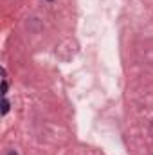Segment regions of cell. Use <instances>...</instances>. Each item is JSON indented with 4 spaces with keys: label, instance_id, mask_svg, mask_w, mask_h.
<instances>
[{
    "label": "cell",
    "instance_id": "1",
    "mask_svg": "<svg viewBox=\"0 0 153 155\" xmlns=\"http://www.w3.org/2000/svg\"><path fill=\"white\" fill-rule=\"evenodd\" d=\"M7 112H9V101H7V99L4 97V103H2V114L5 116Z\"/></svg>",
    "mask_w": 153,
    "mask_h": 155
},
{
    "label": "cell",
    "instance_id": "2",
    "mask_svg": "<svg viewBox=\"0 0 153 155\" xmlns=\"http://www.w3.org/2000/svg\"><path fill=\"white\" fill-rule=\"evenodd\" d=\"M2 94H4V96L7 94V81H5V79L2 81Z\"/></svg>",
    "mask_w": 153,
    "mask_h": 155
},
{
    "label": "cell",
    "instance_id": "3",
    "mask_svg": "<svg viewBox=\"0 0 153 155\" xmlns=\"http://www.w3.org/2000/svg\"><path fill=\"white\" fill-rule=\"evenodd\" d=\"M7 155H18V153H16V152H9Z\"/></svg>",
    "mask_w": 153,
    "mask_h": 155
}]
</instances>
